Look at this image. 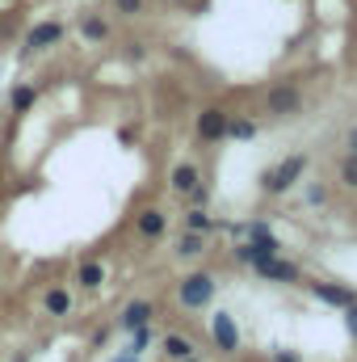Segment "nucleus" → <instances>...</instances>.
<instances>
[{"mask_svg":"<svg viewBox=\"0 0 357 362\" xmlns=\"http://www.w3.org/2000/svg\"><path fill=\"white\" fill-rule=\"evenodd\" d=\"M210 295H214V278H210V274H189V278L181 282V303H185V308H206Z\"/></svg>","mask_w":357,"mask_h":362,"instance_id":"1","label":"nucleus"},{"mask_svg":"<svg viewBox=\"0 0 357 362\" xmlns=\"http://www.w3.org/2000/svg\"><path fill=\"white\" fill-rule=\"evenodd\" d=\"M349 333L357 337V308H353V303H349Z\"/></svg>","mask_w":357,"mask_h":362,"instance_id":"22","label":"nucleus"},{"mask_svg":"<svg viewBox=\"0 0 357 362\" xmlns=\"http://www.w3.org/2000/svg\"><path fill=\"white\" fill-rule=\"evenodd\" d=\"M76 278H80V286H101V282H105V266H101V262H85V266H80V270H76Z\"/></svg>","mask_w":357,"mask_h":362,"instance_id":"14","label":"nucleus"},{"mask_svg":"<svg viewBox=\"0 0 357 362\" xmlns=\"http://www.w3.org/2000/svg\"><path fill=\"white\" fill-rule=\"evenodd\" d=\"M80 34H85L89 42H101V38L109 34V25H105L101 17H85V21H80Z\"/></svg>","mask_w":357,"mask_h":362,"instance_id":"16","label":"nucleus"},{"mask_svg":"<svg viewBox=\"0 0 357 362\" xmlns=\"http://www.w3.org/2000/svg\"><path fill=\"white\" fill-rule=\"evenodd\" d=\"M185 362H193V358H185Z\"/></svg>","mask_w":357,"mask_h":362,"instance_id":"25","label":"nucleus"},{"mask_svg":"<svg viewBox=\"0 0 357 362\" xmlns=\"http://www.w3.org/2000/svg\"><path fill=\"white\" fill-rule=\"evenodd\" d=\"M298 105V93L294 89H273L269 93V114H286V110H294Z\"/></svg>","mask_w":357,"mask_h":362,"instance_id":"12","label":"nucleus"},{"mask_svg":"<svg viewBox=\"0 0 357 362\" xmlns=\"http://www.w3.org/2000/svg\"><path fill=\"white\" fill-rule=\"evenodd\" d=\"M118 8H122V13H139V8H143V0H118Z\"/></svg>","mask_w":357,"mask_h":362,"instance_id":"21","label":"nucleus"},{"mask_svg":"<svg viewBox=\"0 0 357 362\" xmlns=\"http://www.w3.org/2000/svg\"><path fill=\"white\" fill-rule=\"evenodd\" d=\"M114 362H139V354H122V358H114Z\"/></svg>","mask_w":357,"mask_h":362,"instance_id":"23","label":"nucleus"},{"mask_svg":"<svg viewBox=\"0 0 357 362\" xmlns=\"http://www.w3.org/2000/svg\"><path fill=\"white\" fill-rule=\"evenodd\" d=\"M227 131H231L236 139H253V131H257V127H253V122H231Z\"/></svg>","mask_w":357,"mask_h":362,"instance_id":"19","label":"nucleus"},{"mask_svg":"<svg viewBox=\"0 0 357 362\" xmlns=\"http://www.w3.org/2000/svg\"><path fill=\"white\" fill-rule=\"evenodd\" d=\"M315 295H320L324 303H337V308H349V303H353V295H349L345 286H328V282H315Z\"/></svg>","mask_w":357,"mask_h":362,"instance_id":"10","label":"nucleus"},{"mask_svg":"<svg viewBox=\"0 0 357 362\" xmlns=\"http://www.w3.org/2000/svg\"><path fill=\"white\" fill-rule=\"evenodd\" d=\"M303 165H307L303 156H290L286 165H277V169L269 173V177H265V185L273 189V194H282V189H290V181H294L298 173H303Z\"/></svg>","mask_w":357,"mask_h":362,"instance_id":"3","label":"nucleus"},{"mask_svg":"<svg viewBox=\"0 0 357 362\" xmlns=\"http://www.w3.org/2000/svg\"><path fill=\"white\" fill-rule=\"evenodd\" d=\"M193 185H198V169H193V165H177V169H173V189L189 194Z\"/></svg>","mask_w":357,"mask_h":362,"instance_id":"15","label":"nucleus"},{"mask_svg":"<svg viewBox=\"0 0 357 362\" xmlns=\"http://www.w3.org/2000/svg\"><path fill=\"white\" fill-rule=\"evenodd\" d=\"M42 303H47V312H51V316H68V308H72V295H68L63 286H51Z\"/></svg>","mask_w":357,"mask_h":362,"instance_id":"11","label":"nucleus"},{"mask_svg":"<svg viewBox=\"0 0 357 362\" xmlns=\"http://www.w3.org/2000/svg\"><path fill=\"white\" fill-rule=\"evenodd\" d=\"M143 325H152V303H143V299H139V303H131V308L122 312V329H131V333H135V329H143Z\"/></svg>","mask_w":357,"mask_h":362,"instance_id":"6","label":"nucleus"},{"mask_svg":"<svg viewBox=\"0 0 357 362\" xmlns=\"http://www.w3.org/2000/svg\"><path fill=\"white\" fill-rule=\"evenodd\" d=\"M34 101H38V89H34V85H17V89L8 93L13 114H30V110H34Z\"/></svg>","mask_w":357,"mask_h":362,"instance_id":"7","label":"nucleus"},{"mask_svg":"<svg viewBox=\"0 0 357 362\" xmlns=\"http://www.w3.org/2000/svg\"><path fill=\"white\" fill-rule=\"evenodd\" d=\"M181 253H185V257H193V253H202V240H198V232H189V236H181Z\"/></svg>","mask_w":357,"mask_h":362,"instance_id":"18","label":"nucleus"},{"mask_svg":"<svg viewBox=\"0 0 357 362\" xmlns=\"http://www.w3.org/2000/svg\"><path fill=\"white\" fill-rule=\"evenodd\" d=\"M349 148H353V156H357V131H353V135H349Z\"/></svg>","mask_w":357,"mask_h":362,"instance_id":"24","label":"nucleus"},{"mask_svg":"<svg viewBox=\"0 0 357 362\" xmlns=\"http://www.w3.org/2000/svg\"><path fill=\"white\" fill-rule=\"evenodd\" d=\"M210 333H214L219 350H236V346H240V333H236V325H231V316H227V312H219V316H214Z\"/></svg>","mask_w":357,"mask_h":362,"instance_id":"5","label":"nucleus"},{"mask_svg":"<svg viewBox=\"0 0 357 362\" xmlns=\"http://www.w3.org/2000/svg\"><path fill=\"white\" fill-rule=\"evenodd\" d=\"M257 270L265 274V278H277V282H294V266H286V262H277V257H261Z\"/></svg>","mask_w":357,"mask_h":362,"instance_id":"8","label":"nucleus"},{"mask_svg":"<svg viewBox=\"0 0 357 362\" xmlns=\"http://www.w3.org/2000/svg\"><path fill=\"white\" fill-rule=\"evenodd\" d=\"M198 135L210 139V144L223 139V135H227V114H223V110H202V114H198Z\"/></svg>","mask_w":357,"mask_h":362,"instance_id":"4","label":"nucleus"},{"mask_svg":"<svg viewBox=\"0 0 357 362\" xmlns=\"http://www.w3.org/2000/svg\"><path fill=\"white\" fill-rule=\"evenodd\" d=\"M63 38V25L59 21H38L30 34H25V51H47V47H55Z\"/></svg>","mask_w":357,"mask_h":362,"instance_id":"2","label":"nucleus"},{"mask_svg":"<svg viewBox=\"0 0 357 362\" xmlns=\"http://www.w3.org/2000/svg\"><path fill=\"white\" fill-rule=\"evenodd\" d=\"M210 228V215L206 211H189V232H206Z\"/></svg>","mask_w":357,"mask_h":362,"instance_id":"17","label":"nucleus"},{"mask_svg":"<svg viewBox=\"0 0 357 362\" xmlns=\"http://www.w3.org/2000/svg\"><path fill=\"white\" fill-rule=\"evenodd\" d=\"M341 177L349 181V185H357V156H349V160H345V169H341Z\"/></svg>","mask_w":357,"mask_h":362,"instance_id":"20","label":"nucleus"},{"mask_svg":"<svg viewBox=\"0 0 357 362\" xmlns=\"http://www.w3.org/2000/svg\"><path fill=\"white\" fill-rule=\"evenodd\" d=\"M164 228H169L164 211H156V206H152V211H143V215H139V232H143V236H160Z\"/></svg>","mask_w":357,"mask_h":362,"instance_id":"9","label":"nucleus"},{"mask_svg":"<svg viewBox=\"0 0 357 362\" xmlns=\"http://www.w3.org/2000/svg\"><path fill=\"white\" fill-rule=\"evenodd\" d=\"M164 354H169V358H177V362H185L189 354H193V346H189V337L169 333V337H164Z\"/></svg>","mask_w":357,"mask_h":362,"instance_id":"13","label":"nucleus"}]
</instances>
